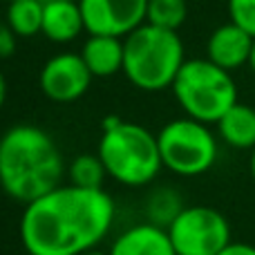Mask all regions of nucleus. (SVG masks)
Wrapping results in <instances>:
<instances>
[{
    "instance_id": "27",
    "label": "nucleus",
    "mask_w": 255,
    "mask_h": 255,
    "mask_svg": "<svg viewBox=\"0 0 255 255\" xmlns=\"http://www.w3.org/2000/svg\"><path fill=\"white\" fill-rule=\"evenodd\" d=\"M9 2H11V0H9Z\"/></svg>"
},
{
    "instance_id": "12",
    "label": "nucleus",
    "mask_w": 255,
    "mask_h": 255,
    "mask_svg": "<svg viewBox=\"0 0 255 255\" xmlns=\"http://www.w3.org/2000/svg\"><path fill=\"white\" fill-rule=\"evenodd\" d=\"M83 31V11L76 0H45L40 34L54 43H72Z\"/></svg>"
},
{
    "instance_id": "7",
    "label": "nucleus",
    "mask_w": 255,
    "mask_h": 255,
    "mask_svg": "<svg viewBox=\"0 0 255 255\" xmlns=\"http://www.w3.org/2000/svg\"><path fill=\"white\" fill-rule=\"evenodd\" d=\"M177 255H217L231 240V224L217 208L186 206L168 226Z\"/></svg>"
},
{
    "instance_id": "14",
    "label": "nucleus",
    "mask_w": 255,
    "mask_h": 255,
    "mask_svg": "<svg viewBox=\"0 0 255 255\" xmlns=\"http://www.w3.org/2000/svg\"><path fill=\"white\" fill-rule=\"evenodd\" d=\"M217 134L226 145L235 150H253L255 148V108L249 103H235L220 121Z\"/></svg>"
},
{
    "instance_id": "18",
    "label": "nucleus",
    "mask_w": 255,
    "mask_h": 255,
    "mask_svg": "<svg viewBox=\"0 0 255 255\" xmlns=\"http://www.w3.org/2000/svg\"><path fill=\"white\" fill-rule=\"evenodd\" d=\"M188 18V2L186 0H148L145 22L161 29L177 31Z\"/></svg>"
},
{
    "instance_id": "22",
    "label": "nucleus",
    "mask_w": 255,
    "mask_h": 255,
    "mask_svg": "<svg viewBox=\"0 0 255 255\" xmlns=\"http://www.w3.org/2000/svg\"><path fill=\"white\" fill-rule=\"evenodd\" d=\"M4 101H7V81H4V74L0 72V110H2Z\"/></svg>"
},
{
    "instance_id": "16",
    "label": "nucleus",
    "mask_w": 255,
    "mask_h": 255,
    "mask_svg": "<svg viewBox=\"0 0 255 255\" xmlns=\"http://www.w3.org/2000/svg\"><path fill=\"white\" fill-rule=\"evenodd\" d=\"M67 177H70L72 186L101 190L103 179L108 177V170L99 154H79V157H74L70 161V166H67Z\"/></svg>"
},
{
    "instance_id": "5",
    "label": "nucleus",
    "mask_w": 255,
    "mask_h": 255,
    "mask_svg": "<svg viewBox=\"0 0 255 255\" xmlns=\"http://www.w3.org/2000/svg\"><path fill=\"white\" fill-rule=\"evenodd\" d=\"M170 90L186 117L208 126L217 124L240 101L233 74L206 56L186 61Z\"/></svg>"
},
{
    "instance_id": "21",
    "label": "nucleus",
    "mask_w": 255,
    "mask_h": 255,
    "mask_svg": "<svg viewBox=\"0 0 255 255\" xmlns=\"http://www.w3.org/2000/svg\"><path fill=\"white\" fill-rule=\"evenodd\" d=\"M217 255H255V247L247 242H231L226 249H222Z\"/></svg>"
},
{
    "instance_id": "13",
    "label": "nucleus",
    "mask_w": 255,
    "mask_h": 255,
    "mask_svg": "<svg viewBox=\"0 0 255 255\" xmlns=\"http://www.w3.org/2000/svg\"><path fill=\"white\" fill-rule=\"evenodd\" d=\"M81 56L94 79H110V76L124 72V38L88 34V40L81 47Z\"/></svg>"
},
{
    "instance_id": "4",
    "label": "nucleus",
    "mask_w": 255,
    "mask_h": 255,
    "mask_svg": "<svg viewBox=\"0 0 255 255\" xmlns=\"http://www.w3.org/2000/svg\"><path fill=\"white\" fill-rule=\"evenodd\" d=\"M124 74L143 92H161L172 88L181 65L186 63L179 34L143 22L124 38Z\"/></svg>"
},
{
    "instance_id": "25",
    "label": "nucleus",
    "mask_w": 255,
    "mask_h": 255,
    "mask_svg": "<svg viewBox=\"0 0 255 255\" xmlns=\"http://www.w3.org/2000/svg\"><path fill=\"white\" fill-rule=\"evenodd\" d=\"M83 255H101V253H97V251L92 249V251H88V253H83Z\"/></svg>"
},
{
    "instance_id": "17",
    "label": "nucleus",
    "mask_w": 255,
    "mask_h": 255,
    "mask_svg": "<svg viewBox=\"0 0 255 255\" xmlns=\"http://www.w3.org/2000/svg\"><path fill=\"white\" fill-rule=\"evenodd\" d=\"M184 204H181V195L172 188H157L150 193L148 204H145V215L148 222L168 229V226L175 222V217L184 211Z\"/></svg>"
},
{
    "instance_id": "20",
    "label": "nucleus",
    "mask_w": 255,
    "mask_h": 255,
    "mask_svg": "<svg viewBox=\"0 0 255 255\" xmlns=\"http://www.w3.org/2000/svg\"><path fill=\"white\" fill-rule=\"evenodd\" d=\"M16 38L18 36L7 25V20H0V58H9L16 52Z\"/></svg>"
},
{
    "instance_id": "19",
    "label": "nucleus",
    "mask_w": 255,
    "mask_h": 255,
    "mask_svg": "<svg viewBox=\"0 0 255 255\" xmlns=\"http://www.w3.org/2000/svg\"><path fill=\"white\" fill-rule=\"evenodd\" d=\"M229 18L255 38V0H229Z\"/></svg>"
},
{
    "instance_id": "2",
    "label": "nucleus",
    "mask_w": 255,
    "mask_h": 255,
    "mask_svg": "<svg viewBox=\"0 0 255 255\" xmlns=\"http://www.w3.org/2000/svg\"><path fill=\"white\" fill-rule=\"evenodd\" d=\"M63 175L61 150L43 128L18 124L0 136V186L11 199L34 202L58 188Z\"/></svg>"
},
{
    "instance_id": "11",
    "label": "nucleus",
    "mask_w": 255,
    "mask_h": 255,
    "mask_svg": "<svg viewBox=\"0 0 255 255\" xmlns=\"http://www.w3.org/2000/svg\"><path fill=\"white\" fill-rule=\"evenodd\" d=\"M108 255H177L170 242L168 229L143 222L126 229L119 238L112 242Z\"/></svg>"
},
{
    "instance_id": "10",
    "label": "nucleus",
    "mask_w": 255,
    "mask_h": 255,
    "mask_svg": "<svg viewBox=\"0 0 255 255\" xmlns=\"http://www.w3.org/2000/svg\"><path fill=\"white\" fill-rule=\"evenodd\" d=\"M255 38L235 22H224L215 27L206 40V58L226 72H235L249 65Z\"/></svg>"
},
{
    "instance_id": "24",
    "label": "nucleus",
    "mask_w": 255,
    "mask_h": 255,
    "mask_svg": "<svg viewBox=\"0 0 255 255\" xmlns=\"http://www.w3.org/2000/svg\"><path fill=\"white\" fill-rule=\"evenodd\" d=\"M249 67H251V72L255 74V43H253V52H251V61H249Z\"/></svg>"
},
{
    "instance_id": "8",
    "label": "nucleus",
    "mask_w": 255,
    "mask_h": 255,
    "mask_svg": "<svg viewBox=\"0 0 255 255\" xmlns=\"http://www.w3.org/2000/svg\"><path fill=\"white\" fill-rule=\"evenodd\" d=\"M88 34L126 38L145 22L148 0H79Z\"/></svg>"
},
{
    "instance_id": "26",
    "label": "nucleus",
    "mask_w": 255,
    "mask_h": 255,
    "mask_svg": "<svg viewBox=\"0 0 255 255\" xmlns=\"http://www.w3.org/2000/svg\"><path fill=\"white\" fill-rule=\"evenodd\" d=\"M76 2H79V0H76Z\"/></svg>"
},
{
    "instance_id": "15",
    "label": "nucleus",
    "mask_w": 255,
    "mask_h": 255,
    "mask_svg": "<svg viewBox=\"0 0 255 255\" xmlns=\"http://www.w3.org/2000/svg\"><path fill=\"white\" fill-rule=\"evenodd\" d=\"M43 11L45 2L40 0H11L4 11V20L16 36L29 38L43 29Z\"/></svg>"
},
{
    "instance_id": "3",
    "label": "nucleus",
    "mask_w": 255,
    "mask_h": 255,
    "mask_svg": "<svg viewBox=\"0 0 255 255\" xmlns=\"http://www.w3.org/2000/svg\"><path fill=\"white\" fill-rule=\"evenodd\" d=\"M97 154L106 166L108 177L132 188L154 181L163 168L157 134L119 117L103 121V134L99 139Z\"/></svg>"
},
{
    "instance_id": "9",
    "label": "nucleus",
    "mask_w": 255,
    "mask_h": 255,
    "mask_svg": "<svg viewBox=\"0 0 255 255\" xmlns=\"http://www.w3.org/2000/svg\"><path fill=\"white\" fill-rule=\"evenodd\" d=\"M92 72L88 70L83 56L74 52H63L45 61L38 74L40 92L54 103L79 101L92 83Z\"/></svg>"
},
{
    "instance_id": "6",
    "label": "nucleus",
    "mask_w": 255,
    "mask_h": 255,
    "mask_svg": "<svg viewBox=\"0 0 255 255\" xmlns=\"http://www.w3.org/2000/svg\"><path fill=\"white\" fill-rule=\"evenodd\" d=\"M157 143L163 168L179 177L204 175L215 166L220 154V143L211 126L190 117L168 121L159 130Z\"/></svg>"
},
{
    "instance_id": "1",
    "label": "nucleus",
    "mask_w": 255,
    "mask_h": 255,
    "mask_svg": "<svg viewBox=\"0 0 255 255\" xmlns=\"http://www.w3.org/2000/svg\"><path fill=\"white\" fill-rule=\"evenodd\" d=\"M115 213V199L103 188L61 184L25 204L20 242L29 255H83L110 233Z\"/></svg>"
},
{
    "instance_id": "23",
    "label": "nucleus",
    "mask_w": 255,
    "mask_h": 255,
    "mask_svg": "<svg viewBox=\"0 0 255 255\" xmlns=\"http://www.w3.org/2000/svg\"><path fill=\"white\" fill-rule=\"evenodd\" d=\"M249 166H251V177H253V181H255V148L251 150V163H249Z\"/></svg>"
}]
</instances>
